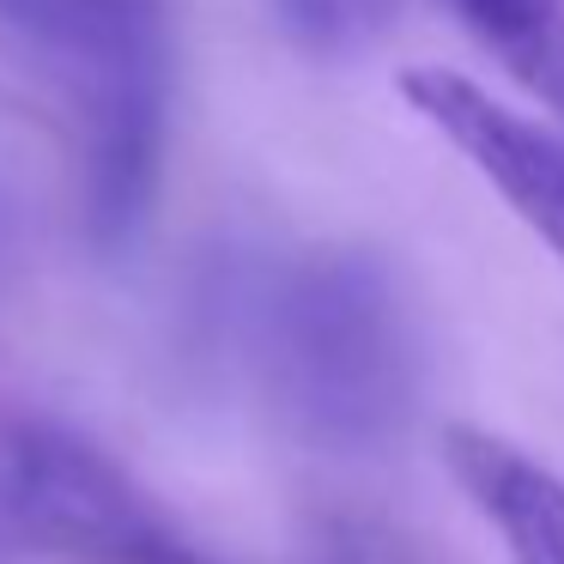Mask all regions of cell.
Wrapping results in <instances>:
<instances>
[{
  "label": "cell",
  "mask_w": 564,
  "mask_h": 564,
  "mask_svg": "<svg viewBox=\"0 0 564 564\" xmlns=\"http://www.w3.org/2000/svg\"><path fill=\"white\" fill-rule=\"evenodd\" d=\"M0 528L62 564H213L122 467L55 425L0 431Z\"/></svg>",
  "instance_id": "1"
},
{
  "label": "cell",
  "mask_w": 564,
  "mask_h": 564,
  "mask_svg": "<svg viewBox=\"0 0 564 564\" xmlns=\"http://www.w3.org/2000/svg\"><path fill=\"white\" fill-rule=\"evenodd\" d=\"M37 7L43 25L79 55V86L91 110V219L116 243L147 219L159 164V0H37Z\"/></svg>",
  "instance_id": "2"
},
{
  "label": "cell",
  "mask_w": 564,
  "mask_h": 564,
  "mask_svg": "<svg viewBox=\"0 0 564 564\" xmlns=\"http://www.w3.org/2000/svg\"><path fill=\"white\" fill-rule=\"evenodd\" d=\"M401 98L522 213V225L564 261V140L503 110L486 86L449 67H406Z\"/></svg>",
  "instance_id": "3"
},
{
  "label": "cell",
  "mask_w": 564,
  "mask_h": 564,
  "mask_svg": "<svg viewBox=\"0 0 564 564\" xmlns=\"http://www.w3.org/2000/svg\"><path fill=\"white\" fill-rule=\"evenodd\" d=\"M443 462H449L455 486L479 503V516L498 528L510 564H564V479L558 474H546L534 455H522L516 443L491 437L479 425H449Z\"/></svg>",
  "instance_id": "4"
},
{
  "label": "cell",
  "mask_w": 564,
  "mask_h": 564,
  "mask_svg": "<svg viewBox=\"0 0 564 564\" xmlns=\"http://www.w3.org/2000/svg\"><path fill=\"white\" fill-rule=\"evenodd\" d=\"M406 0H280L285 25L316 55H358L394 25Z\"/></svg>",
  "instance_id": "5"
}]
</instances>
